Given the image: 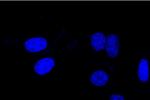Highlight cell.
Segmentation results:
<instances>
[{
  "instance_id": "6da1fadb",
  "label": "cell",
  "mask_w": 150,
  "mask_h": 100,
  "mask_svg": "<svg viewBox=\"0 0 150 100\" xmlns=\"http://www.w3.org/2000/svg\"><path fill=\"white\" fill-rule=\"evenodd\" d=\"M47 42L42 37L32 38L25 42V49L30 52H38L47 48Z\"/></svg>"
},
{
  "instance_id": "7a4b0ae2",
  "label": "cell",
  "mask_w": 150,
  "mask_h": 100,
  "mask_svg": "<svg viewBox=\"0 0 150 100\" xmlns=\"http://www.w3.org/2000/svg\"><path fill=\"white\" fill-rule=\"evenodd\" d=\"M120 39L116 34H110L106 38L105 49L109 56L114 58L118 54Z\"/></svg>"
},
{
  "instance_id": "3957f363",
  "label": "cell",
  "mask_w": 150,
  "mask_h": 100,
  "mask_svg": "<svg viewBox=\"0 0 150 100\" xmlns=\"http://www.w3.org/2000/svg\"><path fill=\"white\" fill-rule=\"evenodd\" d=\"M54 64V61L52 58H44L36 62L34 66V69L39 75H45L53 68Z\"/></svg>"
},
{
  "instance_id": "277c9868",
  "label": "cell",
  "mask_w": 150,
  "mask_h": 100,
  "mask_svg": "<svg viewBox=\"0 0 150 100\" xmlns=\"http://www.w3.org/2000/svg\"><path fill=\"white\" fill-rule=\"evenodd\" d=\"M90 80L93 85L97 86H102L107 83L108 76L104 71L97 70L91 74Z\"/></svg>"
},
{
  "instance_id": "5b68a950",
  "label": "cell",
  "mask_w": 150,
  "mask_h": 100,
  "mask_svg": "<svg viewBox=\"0 0 150 100\" xmlns=\"http://www.w3.org/2000/svg\"><path fill=\"white\" fill-rule=\"evenodd\" d=\"M106 37L101 32H96L93 34L90 38V42L93 49L97 51L103 49L105 45Z\"/></svg>"
},
{
  "instance_id": "8992f818",
  "label": "cell",
  "mask_w": 150,
  "mask_h": 100,
  "mask_svg": "<svg viewBox=\"0 0 150 100\" xmlns=\"http://www.w3.org/2000/svg\"><path fill=\"white\" fill-rule=\"evenodd\" d=\"M149 65L146 58H143L139 62L138 68V76L141 82H147L149 79Z\"/></svg>"
},
{
  "instance_id": "52a82bcc",
  "label": "cell",
  "mask_w": 150,
  "mask_h": 100,
  "mask_svg": "<svg viewBox=\"0 0 150 100\" xmlns=\"http://www.w3.org/2000/svg\"><path fill=\"white\" fill-rule=\"evenodd\" d=\"M109 100H125L122 95L112 94Z\"/></svg>"
}]
</instances>
